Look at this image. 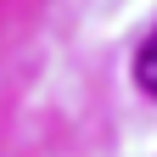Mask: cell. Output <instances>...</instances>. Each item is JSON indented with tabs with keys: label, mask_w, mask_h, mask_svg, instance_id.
I'll return each instance as SVG.
<instances>
[{
	"label": "cell",
	"mask_w": 157,
	"mask_h": 157,
	"mask_svg": "<svg viewBox=\"0 0 157 157\" xmlns=\"http://www.w3.org/2000/svg\"><path fill=\"white\" fill-rule=\"evenodd\" d=\"M135 84H140L146 95H157V28L146 34V45L135 51Z\"/></svg>",
	"instance_id": "1"
}]
</instances>
